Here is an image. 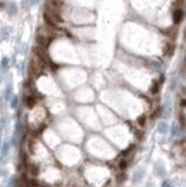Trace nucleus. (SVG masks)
<instances>
[{"label": "nucleus", "instance_id": "nucleus-1", "mask_svg": "<svg viewBox=\"0 0 186 187\" xmlns=\"http://www.w3.org/2000/svg\"><path fill=\"white\" fill-rule=\"evenodd\" d=\"M45 22L47 24H50L52 27L59 24V23H62V17H60V14H59L58 10H55V9H52L50 6H47L46 4V9H45Z\"/></svg>", "mask_w": 186, "mask_h": 187}, {"label": "nucleus", "instance_id": "nucleus-2", "mask_svg": "<svg viewBox=\"0 0 186 187\" xmlns=\"http://www.w3.org/2000/svg\"><path fill=\"white\" fill-rule=\"evenodd\" d=\"M43 67H45V59L37 56V54H34L32 62H30V73L36 77V76H39L43 71Z\"/></svg>", "mask_w": 186, "mask_h": 187}, {"label": "nucleus", "instance_id": "nucleus-3", "mask_svg": "<svg viewBox=\"0 0 186 187\" xmlns=\"http://www.w3.org/2000/svg\"><path fill=\"white\" fill-rule=\"evenodd\" d=\"M182 20H183V10L182 9H176L173 12V23L175 24H179Z\"/></svg>", "mask_w": 186, "mask_h": 187}, {"label": "nucleus", "instance_id": "nucleus-4", "mask_svg": "<svg viewBox=\"0 0 186 187\" xmlns=\"http://www.w3.org/2000/svg\"><path fill=\"white\" fill-rule=\"evenodd\" d=\"M26 106H27L29 109H33V107L36 106V97L34 96H27L26 97Z\"/></svg>", "mask_w": 186, "mask_h": 187}, {"label": "nucleus", "instance_id": "nucleus-5", "mask_svg": "<svg viewBox=\"0 0 186 187\" xmlns=\"http://www.w3.org/2000/svg\"><path fill=\"white\" fill-rule=\"evenodd\" d=\"M161 83H162V79L159 80V82H153V83H152V87H150V93H152V94H156V93L159 91Z\"/></svg>", "mask_w": 186, "mask_h": 187}, {"label": "nucleus", "instance_id": "nucleus-6", "mask_svg": "<svg viewBox=\"0 0 186 187\" xmlns=\"http://www.w3.org/2000/svg\"><path fill=\"white\" fill-rule=\"evenodd\" d=\"M137 124H139L140 127H143V126L146 124V116H145V114H142V116L137 117Z\"/></svg>", "mask_w": 186, "mask_h": 187}, {"label": "nucleus", "instance_id": "nucleus-7", "mask_svg": "<svg viewBox=\"0 0 186 187\" xmlns=\"http://www.w3.org/2000/svg\"><path fill=\"white\" fill-rule=\"evenodd\" d=\"M172 53H173V45L169 43V45L166 46V49H165V54H166V56H170Z\"/></svg>", "mask_w": 186, "mask_h": 187}, {"label": "nucleus", "instance_id": "nucleus-8", "mask_svg": "<svg viewBox=\"0 0 186 187\" xmlns=\"http://www.w3.org/2000/svg\"><path fill=\"white\" fill-rule=\"evenodd\" d=\"M179 120H180V126L183 127V126H185V109H182V110H180Z\"/></svg>", "mask_w": 186, "mask_h": 187}, {"label": "nucleus", "instance_id": "nucleus-9", "mask_svg": "<svg viewBox=\"0 0 186 187\" xmlns=\"http://www.w3.org/2000/svg\"><path fill=\"white\" fill-rule=\"evenodd\" d=\"M29 171H30L33 176H37V174H39V170H37L36 166H30V167H29Z\"/></svg>", "mask_w": 186, "mask_h": 187}, {"label": "nucleus", "instance_id": "nucleus-10", "mask_svg": "<svg viewBox=\"0 0 186 187\" xmlns=\"http://www.w3.org/2000/svg\"><path fill=\"white\" fill-rule=\"evenodd\" d=\"M126 167H128V160H125V159H123V160L119 163V168H120V170H125Z\"/></svg>", "mask_w": 186, "mask_h": 187}, {"label": "nucleus", "instance_id": "nucleus-11", "mask_svg": "<svg viewBox=\"0 0 186 187\" xmlns=\"http://www.w3.org/2000/svg\"><path fill=\"white\" fill-rule=\"evenodd\" d=\"M159 113H161V109H158V110H156V111L153 113V114H152V119H155V117H158V116H159Z\"/></svg>", "mask_w": 186, "mask_h": 187}]
</instances>
